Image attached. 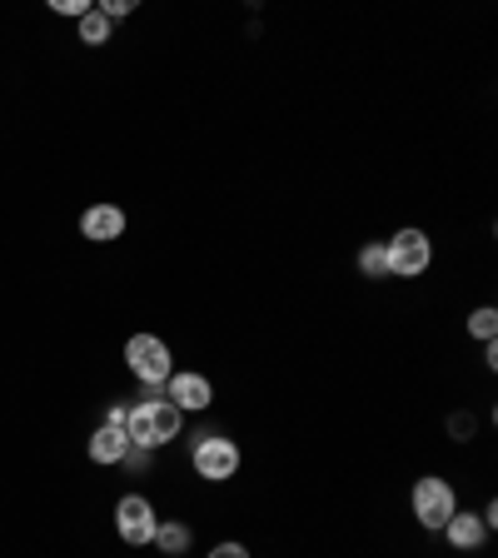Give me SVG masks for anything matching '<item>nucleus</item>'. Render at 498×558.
Wrapping results in <instances>:
<instances>
[{
	"label": "nucleus",
	"mask_w": 498,
	"mask_h": 558,
	"mask_svg": "<svg viewBox=\"0 0 498 558\" xmlns=\"http://www.w3.org/2000/svg\"><path fill=\"white\" fill-rule=\"evenodd\" d=\"M95 11H100V15H105V21L116 25V21H125V15H130V11H135V0H100V5H95Z\"/></svg>",
	"instance_id": "nucleus-15"
},
{
	"label": "nucleus",
	"mask_w": 498,
	"mask_h": 558,
	"mask_svg": "<svg viewBox=\"0 0 498 558\" xmlns=\"http://www.w3.org/2000/svg\"><path fill=\"white\" fill-rule=\"evenodd\" d=\"M50 11H56V15H75V21H81L90 5H85V0H50Z\"/></svg>",
	"instance_id": "nucleus-16"
},
{
	"label": "nucleus",
	"mask_w": 498,
	"mask_h": 558,
	"mask_svg": "<svg viewBox=\"0 0 498 558\" xmlns=\"http://www.w3.org/2000/svg\"><path fill=\"white\" fill-rule=\"evenodd\" d=\"M125 209L120 205H110V199H100V205H90L81 215V234L90 244H110V240H120V234H125Z\"/></svg>",
	"instance_id": "nucleus-8"
},
{
	"label": "nucleus",
	"mask_w": 498,
	"mask_h": 558,
	"mask_svg": "<svg viewBox=\"0 0 498 558\" xmlns=\"http://www.w3.org/2000/svg\"><path fill=\"white\" fill-rule=\"evenodd\" d=\"M409 509H414L418 529H429V534H444V523H449L453 509H459V494H453L449 478L424 474V478H414V488H409Z\"/></svg>",
	"instance_id": "nucleus-3"
},
{
	"label": "nucleus",
	"mask_w": 498,
	"mask_h": 558,
	"mask_svg": "<svg viewBox=\"0 0 498 558\" xmlns=\"http://www.w3.org/2000/svg\"><path fill=\"white\" fill-rule=\"evenodd\" d=\"M110 40H116V25H110V21H105V15L90 5V11L81 15V46L95 50V46H110Z\"/></svg>",
	"instance_id": "nucleus-12"
},
{
	"label": "nucleus",
	"mask_w": 498,
	"mask_h": 558,
	"mask_svg": "<svg viewBox=\"0 0 498 558\" xmlns=\"http://www.w3.org/2000/svg\"><path fill=\"white\" fill-rule=\"evenodd\" d=\"M125 369L139 379V389H165L174 374V354L160 335H130L125 339Z\"/></svg>",
	"instance_id": "nucleus-4"
},
{
	"label": "nucleus",
	"mask_w": 498,
	"mask_h": 558,
	"mask_svg": "<svg viewBox=\"0 0 498 558\" xmlns=\"http://www.w3.org/2000/svg\"><path fill=\"white\" fill-rule=\"evenodd\" d=\"M354 265H360L364 279H389V255H384V240H369V244H364Z\"/></svg>",
	"instance_id": "nucleus-13"
},
{
	"label": "nucleus",
	"mask_w": 498,
	"mask_h": 558,
	"mask_svg": "<svg viewBox=\"0 0 498 558\" xmlns=\"http://www.w3.org/2000/svg\"><path fill=\"white\" fill-rule=\"evenodd\" d=\"M130 449H135V444H130L125 429H110V424H100V429L90 434V464H100V469H120Z\"/></svg>",
	"instance_id": "nucleus-10"
},
{
	"label": "nucleus",
	"mask_w": 498,
	"mask_h": 558,
	"mask_svg": "<svg viewBox=\"0 0 498 558\" xmlns=\"http://www.w3.org/2000/svg\"><path fill=\"white\" fill-rule=\"evenodd\" d=\"M494 335H498V310H494V304H478V310L469 314V339L494 344Z\"/></svg>",
	"instance_id": "nucleus-14"
},
{
	"label": "nucleus",
	"mask_w": 498,
	"mask_h": 558,
	"mask_svg": "<svg viewBox=\"0 0 498 558\" xmlns=\"http://www.w3.org/2000/svg\"><path fill=\"white\" fill-rule=\"evenodd\" d=\"M244 464V453L240 444L230 439V434H195V444H190V469H195L205 484H230L234 474H240Z\"/></svg>",
	"instance_id": "nucleus-2"
},
{
	"label": "nucleus",
	"mask_w": 498,
	"mask_h": 558,
	"mask_svg": "<svg viewBox=\"0 0 498 558\" xmlns=\"http://www.w3.org/2000/svg\"><path fill=\"white\" fill-rule=\"evenodd\" d=\"M150 464H155V453L130 449V453H125V464H120V469H135V474H139V469H150Z\"/></svg>",
	"instance_id": "nucleus-19"
},
{
	"label": "nucleus",
	"mask_w": 498,
	"mask_h": 558,
	"mask_svg": "<svg viewBox=\"0 0 498 558\" xmlns=\"http://www.w3.org/2000/svg\"><path fill=\"white\" fill-rule=\"evenodd\" d=\"M190 544H195V529L180 519H160V529H155V538H150V548H160L165 558H185Z\"/></svg>",
	"instance_id": "nucleus-11"
},
{
	"label": "nucleus",
	"mask_w": 498,
	"mask_h": 558,
	"mask_svg": "<svg viewBox=\"0 0 498 558\" xmlns=\"http://www.w3.org/2000/svg\"><path fill=\"white\" fill-rule=\"evenodd\" d=\"M180 429H185V414L165 399V389H139V399L130 404V414H125L130 444L145 449V453H155V449H165V444L180 439Z\"/></svg>",
	"instance_id": "nucleus-1"
},
{
	"label": "nucleus",
	"mask_w": 498,
	"mask_h": 558,
	"mask_svg": "<svg viewBox=\"0 0 498 558\" xmlns=\"http://www.w3.org/2000/svg\"><path fill=\"white\" fill-rule=\"evenodd\" d=\"M205 558H250V548H244V544H234V538H230V544H215Z\"/></svg>",
	"instance_id": "nucleus-17"
},
{
	"label": "nucleus",
	"mask_w": 498,
	"mask_h": 558,
	"mask_svg": "<svg viewBox=\"0 0 498 558\" xmlns=\"http://www.w3.org/2000/svg\"><path fill=\"white\" fill-rule=\"evenodd\" d=\"M125 414H130V404H105L100 424H110V429H125Z\"/></svg>",
	"instance_id": "nucleus-18"
},
{
	"label": "nucleus",
	"mask_w": 498,
	"mask_h": 558,
	"mask_svg": "<svg viewBox=\"0 0 498 558\" xmlns=\"http://www.w3.org/2000/svg\"><path fill=\"white\" fill-rule=\"evenodd\" d=\"M444 538H449L459 554H474V548H484V538H488V523L478 519L474 509H453V519L444 523Z\"/></svg>",
	"instance_id": "nucleus-9"
},
{
	"label": "nucleus",
	"mask_w": 498,
	"mask_h": 558,
	"mask_svg": "<svg viewBox=\"0 0 498 558\" xmlns=\"http://www.w3.org/2000/svg\"><path fill=\"white\" fill-rule=\"evenodd\" d=\"M165 399H170L180 414H205V409L215 404V384L199 369H174L170 379H165Z\"/></svg>",
	"instance_id": "nucleus-7"
},
{
	"label": "nucleus",
	"mask_w": 498,
	"mask_h": 558,
	"mask_svg": "<svg viewBox=\"0 0 498 558\" xmlns=\"http://www.w3.org/2000/svg\"><path fill=\"white\" fill-rule=\"evenodd\" d=\"M155 529H160V513H155V504L145 499V494H125V499L116 504V534H120V544L150 548Z\"/></svg>",
	"instance_id": "nucleus-6"
},
{
	"label": "nucleus",
	"mask_w": 498,
	"mask_h": 558,
	"mask_svg": "<svg viewBox=\"0 0 498 558\" xmlns=\"http://www.w3.org/2000/svg\"><path fill=\"white\" fill-rule=\"evenodd\" d=\"M384 255H389V275L394 279H418V275H429V265H434V240H429V230L404 225V230H394L384 240Z\"/></svg>",
	"instance_id": "nucleus-5"
}]
</instances>
